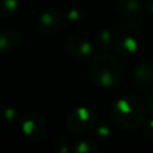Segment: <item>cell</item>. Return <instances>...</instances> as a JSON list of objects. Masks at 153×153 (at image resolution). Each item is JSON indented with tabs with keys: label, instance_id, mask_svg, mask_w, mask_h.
Wrapping results in <instances>:
<instances>
[{
	"label": "cell",
	"instance_id": "cell-1",
	"mask_svg": "<svg viewBox=\"0 0 153 153\" xmlns=\"http://www.w3.org/2000/svg\"><path fill=\"white\" fill-rule=\"evenodd\" d=\"M91 79L100 87H114L124 75L123 62L110 54H102L93 59L91 66Z\"/></svg>",
	"mask_w": 153,
	"mask_h": 153
},
{
	"label": "cell",
	"instance_id": "cell-2",
	"mask_svg": "<svg viewBox=\"0 0 153 153\" xmlns=\"http://www.w3.org/2000/svg\"><path fill=\"white\" fill-rule=\"evenodd\" d=\"M145 118V106L135 97H124L111 109V121L121 128L130 129L140 126Z\"/></svg>",
	"mask_w": 153,
	"mask_h": 153
},
{
	"label": "cell",
	"instance_id": "cell-3",
	"mask_svg": "<svg viewBox=\"0 0 153 153\" xmlns=\"http://www.w3.org/2000/svg\"><path fill=\"white\" fill-rule=\"evenodd\" d=\"M114 8L116 13L123 19L126 29H141L142 6L137 0H116Z\"/></svg>",
	"mask_w": 153,
	"mask_h": 153
},
{
	"label": "cell",
	"instance_id": "cell-4",
	"mask_svg": "<svg viewBox=\"0 0 153 153\" xmlns=\"http://www.w3.org/2000/svg\"><path fill=\"white\" fill-rule=\"evenodd\" d=\"M94 122V112L90 108H79L75 111H73L68 120H67V126L68 129L72 133L80 134L87 131Z\"/></svg>",
	"mask_w": 153,
	"mask_h": 153
},
{
	"label": "cell",
	"instance_id": "cell-5",
	"mask_svg": "<svg viewBox=\"0 0 153 153\" xmlns=\"http://www.w3.org/2000/svg\"><path fill=\"white\" fill-rule=\"evenodd\" d=\"M22 130L32 141H41L47 133L45 122L43 118L33 112L26 114L22 118Z\"/></svg>",
	"mask_w": 153,
	"mask_h": 153
},
{
	"label": "cell",
	"instance_id": "cell-6",
	"mask_svg": "<svg viewBox=\"0 0 153 153\" xmlns=\"http://www.w3.org/2000/svg\"><path fill=\"white\" fill-rule=\"evenodd\" d=\"M63 23L62 14L56 10H48L43 12L36 20V30L42 35H50L56 32Z\"/></svg>",
	"mask_w": 153,
	"mask_h": 153
},
{
	"label": "cell",
	"instance_id": "cell-7",
	"mask_svg": "<svg viewBox=\"0 0 153 153\" xmlns=\"http://www.w3.org/2000/svg\"><path fill=\"white\" fill-rule=\"evenodd\" d=\"M66 51L76 59H88L92 55L91 43L81 37H69L65 42Z\"/></svg>",
	"mask_w": 153,
	"mask_h": 153
},
{
	"label": "cell",
	"instance_id": "cell-8",
	"mask_svg": "<svg viewBox=\"0 0 153 153\" xmlns=\"http://www.w3.org/2000/svg\"><path fill=\"white\" fill-rule=\"evenodd\" d=\"M20 42V35L13 29H2L0 30V50L7 51L18 47Z\"/></svg>",
	"mask_w": 153,
	"mask_h": 153
},
{
	"label": "cell",
	"instance_id": "cell-9",
	"mask_svg": "<svg viewBox=\"0 0 153 153\" xmlns=\"http://www.w3.org/2000/svg\"><path fill=\"white\" fill-rule=\"evenodd\" d=\"M134 79L142 85H153V66L149 63L137 66L134 72Z\"/></svg>",
	"mask_w": 153,
	"mask_h": 153
},
{
	"label": "cell",
	"instance_id": "cell-10",
	"mask_svg": "<svg viewBox=\"0 0 153 153\" xmlns=\"http://www.w3.org/2000/svg\"><path fill=\"white\" fill-rule=\"evenodd\" d=\"M137 49V42L131 37H121L116 38L114 50L122 55H129Z\"/></svg>",
	"mask_w": 153,
	"mask_h": 153
},
{
	"label": "cell",
	"instance_id": "cell-11",
	"mask_svg": "<svg viewBox=\"0 0 153 153\" xmlns=\"http://www.w3.org/2000/svg\"><path fill=\"white\" fill-rule=\"evenodd\" d=\"M116 37L114 36V32L109 29H104L98 35V45L103 51L112 50L115 47Z\"/></svg>",
	"mask_w": 153,
	"mask_h": 153
},
{
	"label": "cell",
	"instance_id": "cell-12",
	"mask_svg": "<svg viewBox=\"0 0 153 153\" xmlns=\"http://www.w3.org/2000/svg\"><path fill=\"white\" fill-rule=\"evenodd\" d=\"M18 10V0H0V17H11Z\"/></svg>",
	"mask_w": 153,
	"mask_h": 153
},
{
	"label": "cell",
	"instance_id": "cell-13",
	"mask_svg": "<svg viewBox=\"0 0 153 153\" xmlns=\"http://www.w3.org/2000/svg\"><path fill=\"white\" fill-rule=\"evenodd\" d=\"M74 149L76 152H80V153H86V152H93V151H97L98 147L94 142L92 141H80L76 143V146L74 147Z\"/></svg>",
	"mask_w": 153,
	"mask_h": 153
},
{
	"label": "cell",
	"instance_id": "cell-14",
	"mask_svg": "<svg viewBox=\"0 0 153 153\" xmlns=\"http://www.w3.org/2000/svg\"><path fill=\"white\" fill-rule=\"evenodd\" d=\"M16 117V109L10 105H0V118L2 121H11Z\"/></svg>",
	"mask_w": 153,
	"mask_h": 153
},
{
	"label": "cell",
	"instance_id": "cell-15",
	"mask_svg": "<svg viewBox=\"0 0 153 153\" xmlns=\"http://www.w3.org/2000/svg\"><path fill=\"white\" fill-rule=\"evenodd\" d=\"M110 128L106 123H99L98 127H97V134L99 137H109L110 136Z\"/></svg>",
	"mask_w": 153,
	"mask_h": 153
},
{
	"label": "cell",
	"instance_id": "cell-16",
	"mask_svg": "<svg viewBox=\"0 0 153 153\" xmlns=\"http://www.w3.org/2000/svg\"><path fill=\"white\" fill-rule=\"evenodd\" d=\"M143 130H145V133H146L147 136H149V137L153 139V118L148 120L143 124Z\"/></svg>",
	"mask_w": 153,
	"mask_h": 153
},
{
	"label": "cell",
	"instance_id": "cell-17",
	"mask_svg": "<svg viewBox=\"0 0 153 153\" xmlns=\"http://www.w3.org/2000/svg\"><path fill=\"white\" fill-rule=\"evenodd\" d=\"M81 16V12L76 8H73V10H69L68 12V18L71 20H79V17Z\"/></svg>",
	"mask_w": 153,
	"mask_h": 153
},
{
	"label": "cell",
	"instance_id": "cell-18",
	"mask_svg": "<svg viewBox=\"0 0 153 153\" xmlns=\"http://www.w3.org/2000/svg\"><path fill=\"white\" fill-rule=\"evenodd\" d=\"M146 105H147V109L148 111L153 115V90L149 92L148 97H147V102H146Z\"/></svg>",
	"mask_w": 153,
	"mask_h": 153
},
{
	"label": "cell",
	"instance_id": "cell-19",
	"mask_svg": "<svg viewBox=\"0 0 153 153\" xmlns=\"http://www.w3.org/2000/svg\"><path fill=\"white\" fill-rule=\"evenodd\" d=\"M146 6L151 12H153V0H146Z\"/></svg>",
	"mask_w": 153,
	"mask_h": 153
}]
</instances>
